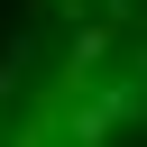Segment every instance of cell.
I'll return each instance as SVG.
<instances>
[{
  "mask_svg": "<svg viewBox=\"0 0 147 147\" xmlns=\"http://www.w3.org/2000/svg\"><path fill=\"white\" fill-rule=\"evenodd\" d=\"M0 147H147V0H28L0 46Z\"/></svg>",
  "mask_w": 147,
  "mask_h": 147,
  "instance_id": "obj_1",
  "label": "cell"
}]
</instances>
